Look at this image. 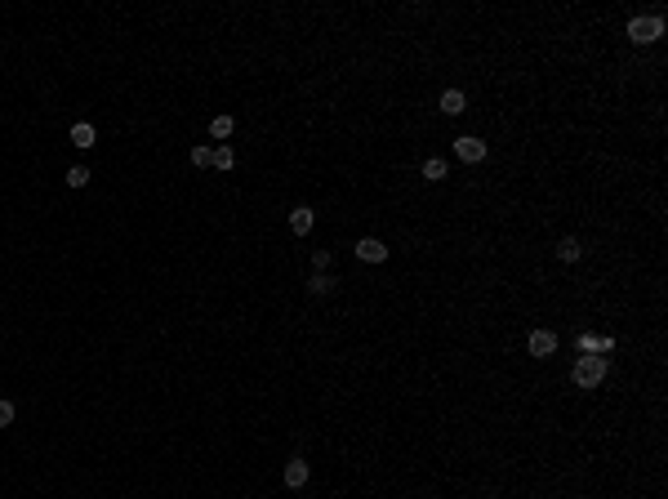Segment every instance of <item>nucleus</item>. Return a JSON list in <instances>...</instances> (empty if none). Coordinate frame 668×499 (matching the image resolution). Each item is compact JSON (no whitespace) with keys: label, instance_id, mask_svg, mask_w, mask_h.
I'll return each mask as SVG.
<instances>
[{"label":"nucleus","instance_id":"f257e3e1","mask_svg":"<svg viewBox=\"0 0 668 499\" xmlns=\"http://www.w3.org/2000/svg\"><path fill=\"white\" fill-rule=\"evenodd\" d=\"M664 36V14H637L628 18V41L633 45H655Z\"/></svg>","mask_w":668,"mask_h":499},{"label":"nucleus","instance_id":"f03ea898","mask_svg":"<svg viewBox=\"0 0 668 499\" xmlns=\"http://www.w3.org/2000/svg\"><path fill=\"white\" fill-rule=\"evenodd\" d=\"M606 370H611V357H579L575 361V384L579 388H597L606 379Z\"/></svg>","mask_w":668,"mask_h":499},{"label":"nucleus","instance_id":"7ed1b4c3","mask_svg":"<svg viewBox=\"0 0 668 499\" xmlns=\"http://www.w3.org/2000/svg\"><path fill=\"white\" fill-rule=\"evenodd\" d=\"M455 156L464 165H477V161H485V143L477 139V134H459V139H455Z\"/></svg>","mask_w":668,"mask_h":499},{"label":"nucleus","instance_id":"20e7f679","mask_svg":"<svg viewBox=\"0 0 668 499\" xmlns=\"http://www.w3.org/2000/svg\"><path fill=\"white\" fill-rule=\"evenodd\" d=\"M312 223H317V210H312V205H294V210H290V232L294 237H308Z\"/></svg>","mask_w":668,"mask_h":499},{"label":"nucleus","instance_id":"39448f33","mask_svg":"<svg viewBox=\"0 0 668 499\" xmlns=\"http://www.w3.org/2000/svg\"><path fill=\"white\" fill-rule=\"evenodd\" d=\"M526 348H530V357H553V352H557V335L553 330H530Z\"/></svg>","mask_w":668,"mask_h":499},{"label":"nucleus","instance_id":"423d86ee","mask_svg":"<svg viewBox=\"0 0 668 499\" xmlns=\"http://www.w3.org/2000/svg\"><path fill=\"white\" fill-rule=\"evenodd\" d=\"M357 259L383 263V259H388V246H383V241H374V237H361V241H357Z\"/></svg>","mask_w":668,"mask_h":499},{"label":"nucleus","instance_id":"0eeeda50","mask_svg":"<svg viewBox=\"0 0 668 499\" xmlns=\"http://www.w3.org/2000/svg\"><path fill=\"white\" fill-rule=\"evenodd\" d=\"M94 143H99V129H94L90 120H76V125H71V148H94Z\"/></svg>","mask_w":668,"mask_h":499},{"label":"nucleus","instance_id":"6e6552de","mask_svg":"<svg viewBox=\"0 0 668 499\" xmlns=\"http://www.w3.org/2000/svg\"><path fill=\"white\" fill-rule=\"evenodd\" d=\"M285 486L290 491H303V486H308V464H303V459H290L285 464Z\"/></svg>","mask_w":668,"mask_h":499},{"label":"nucleus","instance_id":"1a4fd4ad","mask_svg":"<svg viewBox=\"0 0 668 499\" xmlns=\"http://www.w3.org/2000/svg\"><path fill=\"white\" fill-rule=\"evenodd\" d=\"M464 107H468L464 90H446V94H441V112H446V116H459V112H464Z\"/></svg>","mask_w":668,"mask_h":499},{"label":"nucleus","instance_id":"9d476101","mask_svg":"<svg viewBox=\"0 0 668 499\" xmlns=\"http://www.w3.org/2000/svg\"><path fill=\"white\" fill-rule=\"evenodd\" d=\"M232 129H236V120H232V116H227V112H223V116H214V120H210V134H214V139H218V143H223V139H232Z\"/></svg>","mask_w":668,"mask_h":499},{"label":"nucleus","instance_id":"9b49d317","mask_svg":"<svg viewBox=\"0 0 668 499\" xmlns=\"http://www.w3.org/2000/svg\"><path fill=\"white\" fill-rule=\"evenodd\" d=\"M423 178H428V183H441V178H446V161H441V156H428V161H423Z\"/></svg>","mask_w":668,"mask_h":499},{"label":"nucleus","instance_id":"f8f14e48","mask_svg":"<svg viewBox=\"0 0 668 499\" xmlns=\"http://www.w3.org/2000/svg\"><path fill=\"white\" fill-rule=\"evenodd\" d=\"M579 254H584V250H579V241H575V237H566V241H557V259H562V263H575V259H579Z\"/></svg>","mask_w":668,"mask_h":499},{"label":"nucleus","instance_id":"ddd939ff","mask_svg":"<svg viewBox=\"0 0 668 499\" xmlns=\"http://www.w3.org/2000/svg\"><path fill=\"white\" fill-rule=\"evenodd\" d=\"M232 165H236V152L227 148V143H218L214 148V169H232Z\"/></svg>","mask_w":668,"mask_h":499},{"label":"nucleus","instance_id":"4468645a","mask_svg":"<svg viewBox=\"0 0 668 499\" xmlns=\"http://www.w3.org/2000/svg\"><path fill=\"white\" fill-rule=\"evenodd\" d=\"M330 290H334V281H330V276H325V272H312V281H308V295H330Z\"/></svg>","mask_w":668,"mask_h":499},{"label":"nucleus","instance_id":"2eb2a0df","mask_svg":"<svg viewBox=\"0 0 668 499\" xmlns=\"http://www.w3.org/2000/svg\"><path fill=\"white\" fill-rule=\"evenodd\" d=\"M90 178H94V174H90L85 165H71V169H67V188H85Z\"/></svg>","mask_w":668,"mask_h":499},{"label":"nucleus","instance_id":"dca6fc26","mask_svg":"<svg viewBox=\"0 0 668 499\" xmlns=\"http://www.w3.org/2000/svg\"><path fill=\"white\" fill-rule=\"evenodd\" d=\"M192 165H201V169H205V165H214V148H210V143L192 148Z\"/></svg>","mask_w":668,"mask_h":499},{"label":"nucleus","instance_id":"f3484780","mask_svg":"<svg viewBox=\"0 0 668 499\" xmlns=\"http://www.w3.org/2000/svg\"><path fill=\"white\" fill-rule=\"evenodd\" d=\"M14 415H18L14 401H0V428H9V423H14Z\"/></svg>","mask_w":668,"mask_h":499},{"label":"nucleus","instance_id":"a211bd4d","mask_svg":"<svg viewBox=\"0 0 668 499\" xmlns=\"http://www.w3.org/2000/svg\"><path fill=\"white\" fill-rule=\"evenodd\" d=\"M312 267L325 272V267H330V250H312Z\"/></svg>","mask_w":668,"mask_h":499}]
</instances>
